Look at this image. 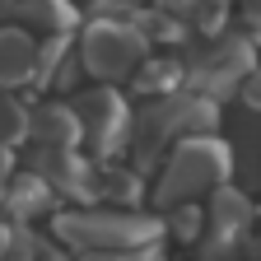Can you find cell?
<instances>
[{"instance_id": "7c38bea8", "label": "cell", "mask_w": 261, "mask_h": 261, "mask_svg": "<svg viewBox=\"0 0 261 261\" xmlns=\"http://www.w3.org/2000/svg\"><path fill=\"white\" fill-rule=\"evenodd\" d=\"M5 191H10V210H19V215H33V210L47 205V182L42 177H14V182H5Z\"/></svg>"}, {"instance_id": "7a4b0ae2", "label": "cell", "mask_w": 261, "mask_h": 261, "mask_svg": "<svg viewBox=\"0 0 261 261\" xmlns=\"http://www.w3.org/2000/svg\"><path fill=\"white\" fill-rule=\"evenodd\" d=\"M56 233L84 247V252H103V247H149L159 233V219L145 215H126V210H84V215H61Z\"/></svg>"}, {"instance_id": "9a60e30c", "label": "cell", "mask_w": 261, "mask_h": 261, "mask_svg": "<svg viewBox=\"0 0 261 261\" xmlns=\"http://www.w3.org/2000/svg\"><path fill=\"white\" fill-rule=\"evenodd\" d=\"M238 89H243V103H247L252 112H261V70H247V75L238 80Z\"/></svg>"}, {"instance_id": "52a82bcc", "label": "cell", "mask_w": 261, "mask_h": 261, "mask_svg": "<svg viewBox=\"0 0 261 261\" xmlns=\"http://www.w3.org/2000/svg\"><path fill=\"white\" fill-rule=\"evenodd\" d=\"M256 219V210H252V201L238 191V187H228V182H219L215 191H210V228H215V252L224 247H233L238 238H243V228Z\"/></svg>"}, {"instance_id": "4fadbf2b", "label": "cell", "mask_w": 261, "mask_h": 261, "mask_svg": "<svg viewBox=\"0 0 261 261\" xmlns=\"http://www.w3.org/2000/svg\"><path fill=\"white\" fill-rule=\"evenodd\" d=\"M23 136H28V112L0 89V149L14 145V140H23Z\"/></svg>"}, {"instance_id": "30bf717a", "label": "cell", "mask_w": 261, "mask_h": 261, "mask_svg": "<svg viewBox=\"0 0 261 261\" xmlns=\"http://www.w3.org/2000/svg\"><path fill=\"white\" fill-rule=\"evenodd\" d=\"M28 14V23L42 33V38H61L65 23H70V10H65V0H23L19 5Z\"/></svg>"}, {"instance_id": "277c9868", "label": "cell", "mask_w": 261, "mask_h": 261, "mask_svg": "<svg viewBox=\"0 0 261 261\" xmlns=\"http://www.w3.org/2000/svg\"><path fill=\"white\" fill-rule=\"evenodd\" d=\"M215 126V103L210 98H168V103H154L140 117V149L154 154L168 140L187 136V130H210Z\"/></svg>"}, {"instance_id": "5bb4252c", "label": "cell", "mask_w": 261, "mask_h": 261, "mask_svg": "<svg viewBox=\"0 0 261 261\" xmlns=\"http://www.w3.org/2000/svg\"><path fill=\"white\" fill-rule=\"evenodd\" d=\"M201 228H205V215L196 210L191 201L173 205V233H177V238H201Z\"/></svg>"}, {"instance_id": "ac0fdd59", "label": "cell", "mask_w": 261, "mask_h": 261, "mask_svg": "<svg viewBox=\"0 0 261 261\" xmlns=\"http://www.w3.org/2000/svg\"><path fill=\"white\" fill-rule=\"evenodd\" d=\"M219 5H224V0H219Z\"/></svg>"}, {"instance_id": "8992f818", "label": "cell", "mask_w": 261, "mask_h": 261, "mask_svg": "<svg viewBox=\"0 0 261 261\" xmlns=\"http://www.w3.org/2000/svg\"><path fill=\"white\" fill-rule=\"evenodd\" d=\"M75 121H80V136H89V145H93L98 154H108L112 140L121 136V126H126V103H121V93H112V89L84 93L80 103H75Z\"/></svg>"}, {"instance_id": "e0dca14e", "label": "cell", "mask_w": 261, "mask_h": 261, "mask_svg": "<svg viewBox=\"0 0 261 261\" xmlns=\"http://www.w3.org/2000/svg\"><path fill=\"white\" fill-rule=\"evenodd\" d=\"M5 182H10V159H5V149H0V196H5Z\"/></svg>"}, {"instance_id": "5b68a950", "label": "cell", "mask_w": 261, "mask_h": 261, "mask_svg": "<svg viewBox=\"0 0 261 261\" xmlns=\"http://www.w3.org/2000/svg\"><path fill=\"white\" fill-rule=\"evenodd\" d=\"M247 70H252V42L247 38H224L210 51H201L191 65H182V80H191L205 93H228Z\"/></svg>"}, {"instance_id": "3957f363", "label": "cell", "mask_w": 261, "mask_h": 261, "mask_svg": "<svg viewBox=\"0 0 261 261\" xmlns=\"http://www.w3.org/2000/svg\"><path fill=\"white\" fill-rule=\"evenodd\" d=\"M145 47H149V38L136 23H108L103 19V23H93L84 33L80 65H84L89 75H98V80H121V75H130L140 65Z\"/></svg>"}, {"instance_id": "8fae6325", "label": "cell", "mask_w": 261, "mask_h": 261, "mask_svg": "<svg viewBox=\"0 0 261 261\" xmlns=\"http://www.w3.org/2000/svg\"><path fill=\"white\" fill-rule=\"evenodd\" d=\"M136 89H145V93H163V89H177L182 84V65L177 61H145V65H136Z\"/></svg>"}, {"instance_id": "6da1fadb", "label": "cell", "mask_w": 261, "mask_h": 261, "mask_svg": "<svg viewBox=\"0 0 261 261\" xmlns=\"http://www.w3.org/2000/svg\"><path fill=\"white\" fill-rule=\"evenodd\" d=\"M219 182H228V149L215 140V136H187L177 140V149L163 163V177L154 187V201L159 205H182V201H196V196L215 191Z\"/></svg>"}, {"instance_id": "ba28073f", "label": "cell", "mask_w": 261, "mask_h": 261, "mask_svg": "<svg viewBox=\"0 0 261 261\" xmlns=\"http://www.w3.org/2000/svg\"><path fill=\"white\" fill-rule=\"evenodd\" d=\"M38 61V42L23 28H0V84H19L33 75Z\"/></svg>"}, {"instance_id": "2e32d148", "label": "cell", "mask_w": 261, "mask_h": 261, "mask_svg": "<svg viewBox=\"0 0 261 261\" xmlns=\"http://www.w3.org/2000/svg\"><path fill=\"white\" fill-rule=\"evenodd\" d=\"M10 256H14V228L0 224V261H10Z\"/></svg>"}, {"instance_id": "9c48e42d", "label": "cell", "mask_w": 261, "mask_h": 261, "mask_svg": "<svg viewBox=\"0 0 261 261\" xmlns=\"http://www.w3.org/2000/svg\"><path fill=\"white\" fill-rule=\"evenodd\" d=\"M28 130H33L38 145H65V149H75V140H80L75 108H61V103L38 108V117H28Z\"/></svg>"}]
</instances>
